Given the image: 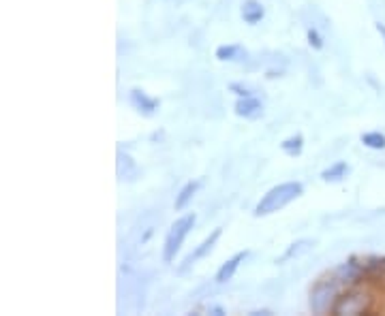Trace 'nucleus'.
<instances>
[{"instance_id": "nucleus-1", "label": "nucleus", "mask_w": 385, "mask_h": 316, "mask_svg": "<svg viewBox=\"0 0 385 316\" xmlns=\"http://www.w3.org/2000/svg\"><path fill=\"white\" fill-rule=\"evenodd\" d=\"M302 193H304V186L300 182H283V184L270 188L261 197V201L255 205V216H270L278 212V209H283L285 205L296 201Z\"/></svg>"}, {"instance_id": "nucleus-2", "label": "nucleus", "mask_w": 385, "mask_h": 316, "mask_svg": "<svg viewBox=\"0 0 385 316\" xmlns=\"http://www.w3.org/2000/svg\"><path fill=\"white\" fill-rule=\"evenodd\" d=\"M193 227H195V214H184L169 227L165 241H163V261L165 263H171L173 259H176V255L180 253L182 243Z\"/></svg>"}, {"instance_id": "nucleus-3", "label": "nucleus", "mask_w": 385, "mask_h": 316, "mask_svg": "<svg viewBox=\"0 0 385 316\" xmlns=\"http://www.w3.org/2000/svg\"><path fill=\"white\" fill-rule=\"evenodd\" d=\"M372 297L366 291L360 289H349L347 293L338 295L334 306H332V314L336 316H358V314H366L370 310Z\"/></svg>"}, {"instance_id": "nucleus-4", "label": "nucleus", "mask_w": 385, "mask_h": 316, "mask_svg": "<svg viewBox=\"0 0 385 316\" xmlns=\"http://www.w3.org/2000/svg\"><path fill=\"white\" fill-rule=\"evenodd\" d=\"M338 285L340 280L332 276V278H321L319 283L310 289V310L314 314H326L328 310H332L338 297Z\"/></svg>"}, {"instance_id": "nucleus-5", "label": "nucleus", "mask_w": 385, "mask_h": 316, "mask_svg": "<svg viewBox=\"0 0 385 316\" xmlns=\"http://www.w3.org/2000/svg\"><path fill=\"white\" fill-rule=\"evenodd\" d=\"M221 233H223V229H215L212 233H210L199 246H197V248L184 259V263H182V267H180V271H187L189 267H193L197 261H201V259H205L210 253H212V248H215V246H217V241H219V237H221Z\"/></svg>"}, {"instance_id": "nucleus-6", "label": "nucleus", "mask_w": 385, "mask_h": 316, "mask_svg": "<svg viewBox=\"0 0 385 316\" xmlns=\"http://www.w3.org/2000/svg\"><path fill=\"white\" fill-rule=\"evenodd\" d=\"M235 114L240 118L255 120V118H259L263 114V105H261V100L255 94H251V96H240L235 100Z\"/></svg>"}, {"instance_id": "nucleus-7", "label": "nucleus", "mask_w": 385, "mask_h": 316, "mask_svg": "<svg viewBox=\"0 0 385 316\" xmlns=\"http://www.w3.org/2000/svg\"><path fill=\"white\" fill-rule=\"evenodd\" d=\"M131 105L144 116H152L159 110V100L148 96L144 90H131Z\"/></svg>"}, {"instance_id": "nucleus-8", "label": "nucleus", "mask_w": 385, "mask_h": 316, "mask_svg": "<svg viewBox=\"0 0 385 316\" xmlns=\"http://www.w3.org/2000/svg\"><path fill=\"white\" fill-rule=\"evenodd\" d=\"M249 257V253L244 250V253H238V255H233L231 259H227L221 267H219V271H217V283L219 285H225V283H229V280L235 276V271H238V267H240V263Z\"/></svg>"}, {"instance_id": "nucleus-9", "label": "nucleus", "mask_w": 385, "mask_h": 316, "mask_svg": "<svg viewBox=\"0 0 385 316\" xmlns=\"http://www.w3.org/2000/svg\"><path fill=\"white\" fill-rule=\"evenodd\" d=\"M263 15H266V9L259 0H244V5H242V20L244 22L255 26L263 20Z\"/></svg>"}, {"instance_id": "nucleus-10", "label": "nucleus", "mask_w": 385, "mask_h": 316, "mask_svg": "<svg viewBox=\"0 0 385 316\" xmlns=\"http://www.w3.org/2000/svg\"><path fill=\"white\" fill-rule=\"evenodd\" d=\"M199 186H201V180H195V182H187L182 188H180V193L176 195V201H173V207L178 209H184L191 201H193V197H195V193L199 190Z\"/></svg>"}, {"instance_id": "nucleus-11", "label": "nucleus", "mask_w": 385, "mask_h": 316, "mask_svg": "<svg viewBox=\"0 0 385 316\" xmlns=\"http://www.w3.org/2000/svg\"><path fill=\"white\" fill-rule=\"evenodd\" d=\"M137 163L129 156V154H124V152H118V178L120 180H133L135 175H137Z\"/></svg>"}, {"instance_id": "nucleus-12", "label": "nucleus", "mask_w": 385, "mask_h": 316, "mask_svg": "<svg viewBox=\"0 0 385 316\" xmlns=\"http://www.w3.org/2000/svg\"><path fill=\"white\" fill-rule=\"evenodd\" d=\"M347 173H349V165L342 163V160H338V163H334L332 167L324 169L321 178H324L326 182H338V180L347 178Z\"/></svg>"}, {"instance_id": "nucleus-13", "label": "nucleus", "mask_w": 385, "mask_h": 316, "mask_svg": "<svg viewBox=\"0 0 385 316\" xmlns=\"http://www.w3.org/2000/svg\"><path fill=\"white\" fill-rule=\"evenodd\" d=\"M283 152L289 154V156H300L302 150H304V137L302 135H293V137H287L285 142L281 144Z\"/></svg>"}, {"instance_id": "nucleus-14", "label": "nucleus", "mask_w": 385, "mask_h": 316, "mask_svg": "<svg viewBox=\"0 0 385 316\" xmlns=\"http://www.w3.org/2000/svg\"><path fill=\"white\" fill-rule=\"evenodd\" d=\"M310 246H312V241H310V239H300V241L291 243V248L283 255V259H281V261H289V259H293V257H300V255L308 253V250H310Z\"/></svg>"}, {"instance_id": "nucleus-15", "label": "nucleus", "mask_w": 385, "mask_h": 316, "mask_svg": "<svg viewBox=\"0 0 385 316\" xmlns=\"http://www.w3.org/2000/svg\"><path fill=\"white\" fill-rule=\"evenodd\" d=\"M362 144L366 146V148H370V150H383L385 148V135H381V133H366V135H362Z\"/></svg>"}, {"instance_id": "nucleus-16", "label": "nucleus", "mask_w": 385, "mask_h": 316, "mask_svg": "<svg viewBox=\"0 0 385 316\" xmlns=\"http://www.w3.org/2000/svg\"><path fill=\"white\" fill-rule=\"evenodd\" d=\"M240 54H242L240 45H221V47H217V58L219 60H235Z\"/></svg>"}, {"instance_id": "nucleus-17", "label": "nucleus", "mask_w": 385, "mask_h": 316, "mask_svg": "<svg viewBox=\"0 0 385 316\" xmlns=\"http://www.w3.org/2000/svg\"><path fill=\"white\" fill-rule=\"evenodd\" d=\"M306 37H308V43H310L314 50H321V47H324V39H321V34L317 32V28H308V30H306Z\"/></svg>"}, {"instance_id": "nucleus-18", "label": "nucleus", "mask_w": 385, "mask_h": 316, "mask_svg": "<svg viewBox=\"0 0 385 316\" xmlns=\"http://www.w3.org/2000/svg\"><path fill=\"white\" fill-rule=\"evenodd\" d=\"M377 32L381 34V39H383V43H385V24L379 22V24H377Z\"/></svg>"}, {"instance_id": "nucleus-19", "label": "nucleus", "mask_w": 385, "mask_h": 316, "mask_svg": "<svg viewBox=\"0 0 385 316\" xmlns=\"http://www.w3.org/2000/svg\"><path fill=\"white\" fill-rule=\"evenodd\" d=\"M383 267H385V259H383Z\"/></svg>"}]
</instances>
